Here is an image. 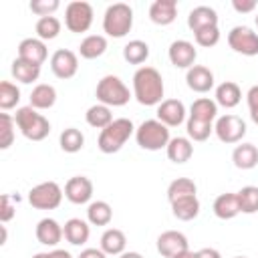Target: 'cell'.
Listing matches in <instances>:
<instances>
[{
    "label": "cell",
    "mask_w": 258,
    "mask_h": 258,
    "mask_svg": "<svg viewBox=\"0 0 258 258\" xmlns=\"http://www.w3.org/2000/svg\"><path fill=\"white\" fill-rule=\"evenodd\" d=\"M133 93L135 99L145 107L159 105L163 99V79L157 73V69L141 67L133 75Z\"/></svg>",
    "instance_id": "6da1fadb"
},
{
    "label": "cell",
    "mask_w": 258,
    "mask_h": 258,
    "mask_svg": "<svg viewBox=\"0 0 258 258\" xmlns=\"http://www.w3.org/2000/svg\"><path fill=\"white\" fill-rule=\"evenodd\" d=\"M14 123L18 125V129L22 131V135L26 139H30V141H42L50 133L48 119H44L32 107H20L16 111V115H14Z\"/></svg>",
    "instance_id": "7a4b0ae2"
},
{
    "label": "cell",
    "mask_w": 258,
    "mask_h": 258,
    "mask_svg": "<svg viewBox=\"0 0 258 258\" xmlns=\"http://www.w3.org/2000/svg\"><path fill=\"white\" fill-rule=\"evenodd\" d=\"M131 133H133V123L129 119L125 117L113 119V123L99 133L97 145L103 153H117L125 145V141L131 137Z\"/></svg>",
    "instance_id": "3957f363"
},
{
    "label": "cell",
    "mask_w": 258,
    "mask_h": 258,
    "mask_svg": "<svg viewBox=\"0 0 258 258\" xmlns=\"http://www.w3.org/2000/svg\"><path fill=\"white\" fill-rule=\"evenodd\" d=\"M135 139L141 149L159 151L161 147H167V143H169V129L161 121L149 119L139 125V129L135 131Z\"/></svg>",
    "instance_id": "277c9868"
},
{
    "label": "cell",
    "mask_w": 258,
    "mask_h": 258,
    "mask_svg": "<svg viewBox=\"0 0 258 258\" xmlns=\"http://www.w3.org/2000/svg\"><path fill=\"white\" fill-rule=\"evenodd\" d=\"M133 26V10L123 4V2H117V4H111L105 12V18H103V30L113 36V38H123Z\"/></svg>",
    "instance_id": "5b68a950"
},
{
    "label": "cell",
    "mask_w": 258,
    "mask_h": 258,
    "mask_svg": "<svg viewBox=\"0 0 258 258\" xmlns=\"http://www.w3.org/2000/svg\"><path fill=\"white\" fill-rule=\"evenodd\" d=\"M97 99L101 101V105L107 107H123L129 103V89L123 85L119 77L107 75L97 85Z\"/></svg>",
    "instance_id": "8992f818"
},
{
    "label": "cell",
    "mask_w": 258,
    "mask_h": 258,
    "mask_svg": "<svg viewBox=\"0 0 258 258\" xmlns=\"http://www.w3.org/2000/svg\"><path fill=\"white\" fill-rule=\"evenodd\" d=\"M62 189L56 181H42L28 191V202L36 210H54L60 206Z\"/></svg>",
    "instance_id": "52a82bcc"
},
{
    "label": "cell",
    "mask_w": 258,
    "mask_h": 258,
    "mask_svg": "<svg viewBox=\"0 0 258 258\" xmlns=\"http://www.w3.org/2000/svg\"><path fill=\"white\" fill-rule=\"evenodd\" d=\"M93 22V8L89 2H71L64 10V24L71 32H87Z\"/></svg>",
    "instance_id": "ba28073f"
},
{
    "label": "cell",
    "mask_w": 258,
    "mask_h": 258,
    "mask_svg": "<svg viewBox=\"0 0 258 258\" xmlns=\"http://www.w3.org/2000/svg\"><path fill=\"white\" fill-rule=\"evenodd\" d=\"M228 44L232 50L240 54H246V56L258 54V34L252 32L248 26H234L228 34Z\"/></svg>",
    "instance_id": "9c48e42d"
},
{
    "label": "cell",
    "mask_w": 258,
    "mask_h": 258,
    "mask_svg": "<svg viewBox=\"0 0 258 258\" xmlns=\"http://www.w3.org/2000/svg\"><path fill=\"white\" fill-rule=\"evenodd\" d=\"M216 135L224 143H238L246 135V123L236 115H224L216 121Z\"/></svg>",
    "instance_id": "30bf717a"
},
{
    "label": "cell",
    "mask_w": 258,
    "mask_h": 258,
    "mask_svg": "<svg viewBox=\"0 0 258 258\" xmlns=\"http://www.w3.org/2000/svg\"><path fill=\"white\" fill-rule=\"evenodd\" d=\"M50 69L58 79H73L79 69V58L69 48H58L50 58Z\"/></svg>",
    "instance_id": "8fae6325"
},
{
    "label": "cell",
    "mask_w": 258,
    "mask_h": 258,
    "mask_svg": "<svg viewBox=\"0 0 258 258\" xmlns=\"http://www.w3.org/2000/svg\"><path fill=\"white\" fill-rule=\"evenodd\" d=\"M64 196L69 202L81 206V204H87L91 198H93V181L85 175H75L67 181L64 185Z\"/></svg>",
    "instance_id": "7c38bea8"
},
{
    "label": "cell",
    "mask_w": 258,
    "mask_h": 258,
    "mask_svg": "<svg viewBox=\"0 0 258 258\" xmlns=\"http://www.w3.org/2000/svg\"><path fill=\"white\" fill-rule=\"evenodd\" d=\"M185 250H189L187 248V238L181 232L167 230L157 238V252L165 258H173V256H177Z\"/></svg>",
    "instance_id": "4fadbf2b"
},
{
    "label": "cell",
    "mask_w": 258,
    "mask_h": 258,
    "mask_svg": "<svg viewBox=\"0 0 258 258\" xmlns=\"http://www.w3.org/2000/svg\"><path fill=\"white\" fill-rule=\"evenodd\" d=\"M198 50L187 40H173L169 44V60L177 69H191L196 62Z\"/></svg>",
    "instance_id": "5bb4252c"
},
{
    "label": "cell",
    "mask_w": 258,
    "mask_h": 258,
    "mask_svg": "<svg viewBox=\"0 0 258 258\" xmlns=\"http://www.w3.org/2000/svg\"><path fill=\"white\" fill-rule=\"evenodd\" d=\"M185 117V107L177 99H165L157 107V121H161L165 127H177Z\"/></svg>",
    "instance_id": "9a60e30c"
},
{
    "label": "cell",
    "mask_w": 258,
    "mask_h": 258,
    "mask_svg": "<svg viewBox=\"0 0 258 258\" xmlns=\"http://www.w3.org/2000/svg\"><path fill=\"white\" fill-rule=\"evenodd\" d=\"M185 83H187V87H189L191 91H196V93H208V91L214 87V73H212L208 67L194 64L191 69H187Z\"/></svg>",
    "instance_id": "2e32d148"
},
{
    "label": "cell",
    "mask_w": 258,
    "mask_h": 258,
    "mask_svg": "<svg viewBox=\"0 0 258 258\" xmlns=\"http://www.w3.org/2000/svg\"><path fill=\"white\" fill-rule=\"evenodd\" d=\"M18 58L40 67L46 60V46H44V42L38 40V38H24L18 44Z\"/></svg>",
    "instance_id": "e0dca14e"
},
{
    "label": "cell",
    "mask_w": 258,
    "mask_h": 258,
    "mask_svg": "<svg viewBox=\"0 0 258 258\" xmlns=\"http://www.w3.org/2000/svg\"><path fill=\"white\" fill-rule=\"evenodd\" d=\"M175 16H177V4H175V0H155L149 6V18L155 24L167 26V24H171L175 20Z\"/></svg>",
    "instance_id": "ac0fdd59"
},
{
    "label": "cell",
    "mask_w": 258,
    "mask_h": 258,
    "mask_svg": "<svg viewBox=\"0 0 258 258\" xmlns=\"http://www.w3.org/2000/svg\"><path fill=\"white\" fill-rule=\"evenodd\" d=\"M62 238V228L52 218H42L36 224V240L44 246H56Z\"/></svg>",
    "instance_id": "d6986e66"
},
{
    "label": "cell",
    "mask_w": 258,
    "mask_h": 258,
    "mask_svg": "<svg viewBox=\"0 0 258 258\" xmlns=\"http://www.w3.org/2000/svg\"><path fill=\"white\" fill-rule=\"evenodd\" d=\"M187 26L191 28V32H198V30L208 28V26H218V14L210 6H198L189 12Z\"/></svg>",
    "instance_id": "ffe728a7"
},
{
    "label": "cell",
    "mask_w": 258,
    "mask_h": 258,
    "mask_svg": "<svg viewBox=\"0 0 258 258\" xmlns=\"http://www.w3.org/2000/svg\"><path fill=\"white\" fill-rule=\"evenodd\" d=\"M214 214L220 220H232L240 214V204L236 194H220L214 200Z\"/></svg>",
    "instance_id": "44dd1931"
},
{
    "label": "cell",
    "mask_w": 258,
    "mask_h": 258,
    "mask_svg": "<svg viewBox=\"0 0 258 258\" xmlns=\"http://www.w3.org/2000/svg\"><path fill=\"white\" fill-rule=\"evenodd\" d=\"M171 212L181 222L194 220L200 214V200H198V196H187V198H179V200L171 202Z\"/></svg>",
    "instance_id": "7402d4cb"
},
{
    "label": "cell",
    "mask_w": 258,
    "mask_h": 258,
    "mask_svg": "<svg viewBox=\"0 0 258 258\" xmlns=\"http://www.w3.org/2000/svg\"><path fill=\"white\" fill-rule=\"evenodd\" d=\"M62 236L67 238L69 244L81 246V244H85L89 240V226L81 218H71L62 228Z\"/></svg>",
    "instance_id": "603a6c76"
},
{
    "label": "cell",
    "mask_w": 258,
    "mask_h": 258,
    "mask_svg": "<svg viewBox=\"0 0 258 258\" xmlns=\"http://www.w3.org/2000/svg\"><path fill=\"white\" fill-rule=\"evenodd\" d=\"M165 149H167L169 161H173V163H185L194 155V145L185 137H173V139H169V143H167Z\"/></svg>",
    "instance_id": "cb8c5ba5"
},
{
    "label": "cell",
    "mask_w": 258,
    "mask_h": 258,
    "mask_svg": "<svg viewBox=\"0 0 258 258\" xmlns=\"http://www.w3.org/2000/svg\"><path fill=\"white\" fill-rule=\"evenodd\" d=\"M232 161L238 169H252L258 165V149L252 143H242L232 151Z\"/></svg>",
    "instance_id": "d4e9b609"
},
{
    "label": "cell",
    "mask_w": 258,
    "mask_h": 258,
    "mask_svg": "<svg viewBox=\"0 0 258 258\" xmlns=\"http://www.w3.org/2000/svg\"><path fill=\"white\" fill-rule=\"evenodd\" d=\"M56 101V91L50 85H36L30 93V107L32 109H50Z\"/></svg>",
    "instance_id": "484cf974"
},
{
    "label": "cell",
    "mask_w": 258,
    "mask_h": 258,
    "mask_svg": "<svg viewBox=\"0 0 258 258\" xmlns=\"http://www.w3.org/2000/svg\"><path fill=\"white\" fill-rule=\"evenodd\" d=\"M240 99H242V91H240V87H238L236 83H232V81H226V83H222V85L216 89V101H218L222 107H226V109L236 107V105L240 103Z\"/></svg>",
    "instance_id": "4316f807"
},
{
    "label": "cell",
    "mask_w": 258,
    "mask_h": 258,
    "mask_svg": "<svg viewBox=\"0 0 258 258\" xmlns=\"http://www.w3.org/2000/svg\"><path fill=\"white\" fill-rule=\"evenodd\" d=\"M125 244H127V238L121 230L117 228H109L103 236H101V250L105 254H121L125 250Z\"/></svg>",
    "instance_id": "83f0119b"
},
{
    "label": "cell",
    "mask_w": 258,
    "mask_h": 258,
    "mask_svg": "<svg viewBox=\"0 0 258 258\" xmlns=\"http://www.w3.org/2000/svg\"><path fill=\"white\" fill-rule=\"evenodd\" d=\"M12 77L24 85L28 83H34L38 77H40V67L32 64V62H26L22 58H14L12 62Z\"/></svg>",
    "instance_id": "f1b7e54d"
},
{
    "label": "cell",
    "mask_w": 258,
    "mask_h": 258,
    "mask_svg": "<svg viewBox=\"0 0 258 258\" xmlns=\"http://www.w3.org/2000/svg\"><path fill=\"white\" fill-rule=\"evenodd\" d=\"M85 119H87V123L91 127L101 129V131L113 123V115H111L107 105H93V107H89L87 113H85Z\"/></svg>",
    "instance_id": "f546056e"
},
{
    "label": "cell",
    "mask_w": 258,
    "mask_h": 258,
    "mask_svg": "<svg viewBox=\"0 0 258 258\" xmlns=\"http://www.w3.org/2000/svg\"><path fill=\"white\" fill-rule=\"evenodd\" d=\"M105 50H107V38L101 36V34H91V36H87V38L81 42V46H79V52H81L83 58H97V56H101Z\"/></svg>",
    "instance_id": "4dcf8cb0"
},
{
    "label": "cell",
    "mask_w": 258,
    "mask_h": 258,
    "mask_svg": "<svg viewBox=\"0 0 258 258\" xmlns=\"http://www.w3.org/2000/svg\"><path fill=\"white\" fill-rule=\"evenodd\" d=\"M216 113H218V105H216L214 101L202 97V99H196V101L191 103V113H189V117H191V119H198V121L212 123L214 117H216Z\"/></svg>",
    "instance_id": "1f68e13d"
},
{
    "label": "cell",
    "mask_w": 258,
    "mask_h": 258,
    "mask_svg": "<svg viewBox=\"0 0 258 258\" xmlns=\"http://www.w3.org/2000/svg\"><path fill=\"white\" fill-rule=\"evenodd\" d=\"M196 191H198V187H196L194 179H189V177H177V179H173V181L169 183V187H167V200H169V204H171V202H175V200H179V198L196 196Z\"/></svg>",
    "instance_id": "d6a6232c"
},
{
    "label": "cell",
    "mask_w": 258,
    "mask_h": 258,
    "mask_svg": "<svg viewBox=\"0 0 258 258\" xmlns=\"http://www.w3.org/2000/svg\"><path fill=\"white\" fill-rule=\"evenodd\" d=\"M147 56H149V46L143 40H131L123 48V58L129 64H141L147 60Z\"/></svg>",
    "instance_id": "836d02e7"
},
{
    "label": "cell",
    "mask_w": 258,
    "mask_h": 258,
    "mask_svg": "<svg viewBox=\"0 0 258 258\" xmlns=\"http://www.w3.org/2000/svg\"><path fill=\"white\" fill-rule=\"evenodd\" d=\"M87 218H89V222L93 226H107L111 222V218H113V210H111V206L107 202H101L99 200V202H93L89 206Z\"/></svg>",
    "instance_id": "e575fe53"
},
{
    "label": "cell",
    "mask_w": 258,
    "mask_h": 258,
    "mask_svg": "<svg viewBox=\"0 0 258 258\" xmlns=\"http://www.w3.org/2000/svg\"><path fill=\"white\" fill-rule=\"evenodd\" d=\"M58 141H60V149L67 151V153H77V151H81L83 145H85L83 133H81L79 129H75V127L64 129V131L60 133V139H58Z\"/></svg>",
    "instance_id": "d590c367"
},
{
    "label": "cell",
    "mask_w": 258,
    "mask_h": 258,
    "mask_svg": "<svg viewBox=\"0 0 258 258\" xmlns=\"http://www.w3.org/2000/svg\"><path fill=\"white\" fill-rule=\"evenodd\" d=\"M236 196H238L240 212H244V214H256L258 212V187L256 185H246Z\"/></svg>",
    "instance_id": "8d00e7d4"
},
{
    "label": "cell",
    "mask_w": 258,
    "mask_h": 258,
    "mask_svg": "<svg viewBox=\"0 0 258 258\" xmlns=\"http://www.w3.org/2000/svg\"><path fill=\"white\" fill-rule=\"evenodd\" d=\"M34 28H36V34L40 40H52L60 32V22L54 16H42V18H38Z\"/></svg>",
    "instance_id": "74e56055"
},
{
    "label": "cell",
    "mask_w": 258,
    "mask_h": 258,
    "mask_svg": "<svg viewBox=\"0 0 258 258\" xmlns=\"http://www.w3.org/2000/svg\"><path fill=\"white\" fill-rule=\"evenodd\" d=\"M20 101V91L16 85L8 83V81H2L0 83V109H12L16 107Z\"/></svg>",
    "instance_id": "f35d334b"
},
{
    "label": "cell",
    "mask_w": 258,
    "mask_h": 258,
    "mask_svg": "<svg viewBox=\"0 0 258 258\" xmlns=\"http://www.w3.org/2000/svg\"><path fill=\"white\" fill-rule=\"evenodd\" d=\"M14 141V119L8 113H0V149H8Z\"/></svg>",
    "instance_id": "ab89813d"
},
{
    "label": "cell",
    "mask_w": 258,
    "mask_h": 258,
    "mask_svg": "<svg viewBox=\"0 0 258 258\" xmlns=\"http://www.w3.org/2000/svg\"><path fill=\"white\" fill-rule=\"evenodd\" d=\"M20 202L18 194H2L0 196V222H10L16 214V204Z\"/></svg>",
    "instance_id": "60d3db41"
},
{
    "label": "cell",
    "mask_w": 258,
    "mask_h": 258,
    "mask_svg": "<svg viewBox=\"0 0 258 258\" xmlns=\"http://www.w3.org/2000/svg\"><path fill=\"white\" fill-rule=\"evenodd\" d=\"M212 131H214L212 123L198 121V119H191V117L187 119V135H189L194 141H206Z\"/></svg>",
    "instance_id": "b9f144b4"
},
{
    "label": "cell",
    "mask_w": 258,
    "mask_h": 258,
    "mask_svg": "<svg viewBox=\"0 0 258 258\" xmlns=\"http://www.w3.org/2000/svg\"><path fill=\"white\" fill-rule=\"evenodd\" d=\"M196 36V42L204 48H210V46H216L218 40H220V30L218 26H208V28H202L198 32H194Z\"/></svg>",
    "instance_id": "7bdbcfd3"
},
{
    "label": "cell",
    "mask_w": 258,
    "mask_h": 258,
    "mask_svg": "<svg viewBox=\"0 0 258 258\" xmlns=\"http://www.w3.org/2000/svg\"><path fill=\"white\" fill-rule=\"evenodd\" d=\"M58 8V0H32L30 2V10L34 14L42 16H52V12Z\"/></svg>",
    "instance_id": "ee69618b"
},
{
    "label": "cell",
    "mask_w": 258,
    "mask_h": 258,
    "mask_svg": "<svg viewBox=\"0 0 258 258\" xmlns=\"http://www.w3.org/2000/svg\"><path fill=\"white\" fill-rule=\"evenodd\" d=\"M248 107H250V117H252V121L258 125V85H254V87H250V91H248Z\"/></svg>",
    "instance_id": "f6af8a7d"
},
{
    "label": "cell",
    "mask_w": 258,
    "mask_h": 258,
    "mask_svg": "<svg viewBox=\"0 0 258 258\" xmlns=\"http://www.w3.org/2000/svg\"><path fill=\"white\" fill-rule=\"evenodd\" d=\"M232 6H234L236 12L246 14V12H252V10L256 8V0H234Z\"/></svg>",
    "instance_id": "bcb514c9"
},
{
    "label": "cell",
    "mask_w": 258,
    "mask_h": 258,
    "mask_svg": "<svg viewBox=\"0 0 258 258\" xmlns=\"http://www.w3.org/2000/svg\"><path fill=\"white\" fill-rule=\"evenodd\" d=\"M79 258H107L103 250H97V248H87L79 254Z\"/></svg>",
    "instance_id": "7dc6e473"
},
{
    "label": "cell",
    "mask_w": 258,
    "mask_h": 258,
    "mask_svg": "<svg viewBox=\"0 0 258 258\" xmlns=\"http://www.w3.org/2000/svg\"><path fill=\"white\" fill-rule=\"evenodd\" d=\"M196 258H222V256H220V252L214 250V248H202V250L196 252Z\"/></svg>",
    "instance_id": "c3c4849f"
},
{
    "label": "cell",
    "mask_w": 258,
    "mask_h": 258,
    "mask_svg": "<svg viewBox=\"0 0 258 258\" xmlns=\"http://www.w3.org/2000/svg\"><path fill=\"white\" fill-rule=\"evenodd\" d=\"M50 254V258H73L67 250H52V252H48Z\"/></svg>",
    "instance_id": "681fc988"
},
{
    "label": "cell",
    "mask_w": 258,
    "mask_h": 258,
    "mask_svg": "<svg viewBox=\"0 0 258 258\" xmlns=\"http://www.w3.org/2000/svg\"><path fill=\"white\" fill-rule=\"evenodd\" d=\"M173 258H196V252L185 250V252H181V254H177V256H173Z\"/></svg>",
    "instance_id": "f907efd6"
},
{
    "label": "cell",
    "mask_w": 258,
    "mask_h": 258,
    "mask_svg": "<svg viewBox=\"0 0 258 258\" xmlns=\"http://www.w3.org/2000/svg\"><path fill=\"white\" fill-rule=\"evenodd\" d=\"M121 258H143V256L137 252H125V254H121Z\"/></svg>",
    "instance_id": "816d5d0a"
},
{
    "label": "cell",
    "mask_w": 258,
    "mask_h": 258,
    "mask_svg": "<svg viewBox=\"0 0 258 258\" xmlns=\"http://www.w3.org/2000/svg\"><path fill=\"white\" fill-rule=\"evenodd\" d=\"M6 236H8V234H6V228H4V226H0V244H4V242H6Z\"/></svg>",
    "instance_id": "f5cc1de1"
},
{
    "label": "cell",
    "mask_w": 258,
    "mask_h": 258,
    "mask_svg": "<svg viewBox=\"0 0 258 258\" xmlns=\"http://www.w3.org/2000/svg\"><path fill=\"white\" fill-rule=\"evenodd\" d=\"M32 258H50V254H42V252H40V254H34Z\"/></svg>",
    "instance_id": "db71d44e"
},
{
    "label": "cell",
    "mask_w": 258,
    "mask_h": 258,
    "mask_svg": "<svg viewBox=\"0 0 258 258\" xmlns=\"http://www.w3.org/2000/svg\"><path fill=\"white\" fill-rule=\"evenodd\" d=\"M234 258H246V256H234Z\"/></svg>",
    "instance_id": "11a10c76"
},
{
    "label": "cell",
    "mask_w": 258,
    "mask_h": 258,
    "mask_svg": "<svg viewBox=\"0 0 258 258\" xmlns=\"http://www.w3.org/2000/svg\"><path fill=\"white\" fill-rule=\"evenodd\" d=\"M256 24H258V16H256Z\"/></svg>",
    "instance_id": "9f6ffc18"
}]
</instances>
